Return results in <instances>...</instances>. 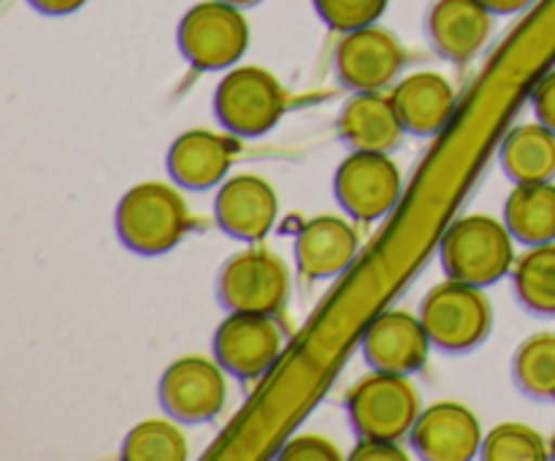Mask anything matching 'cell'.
Wrapping results in <instances>:
<instances>
[{
  "instance_id": "obj_1",
  "label": "cell",
  "mask_w": 555,
  "mask_h": 461,
  "mask_svg": "<svg viewBox=\"0 0 555 461\" xmlns=\"http://www.w3.org/2000/svg\"><path fill=\"white\" fill-rule=\"evenodd\" d=\"M114 226L130 253L157 258L182 244L193 220L188 201L173 184L139 182L119 199Z\"/></svg>"
},
{
  "instance_id": "obj_2",
  "label": "cell",
  "mask_w": 555,
  "mask_h": 461,
  "mask_svg": "<svg viewBox=\"0 0 555 461\" xmlns=\"http://www.w3.org/2000/svg\"><path fill=\"white\" fill-rule=\"evenodd\" d=\"M439 260L450 280L488 287L513 274L515 236L504 217L464 215L444 231L439 242Z\"/></svg>"
},
{
  "instance_id": "obj_3",
  "label": "cell",
  "mask_w": 555,
  "mask_h": 461,
  "mask_svg": "<svg viewBox=\"0 0 555 461\" xmlns=\"http://www.w3.org/2000/svg\"><path fill=\"white\" fill-rule=\"evenodd\" d=\"M421 320L434 347L442 353H469L491 336L493 304L486 287L444 280L426 293Z\"/></svg>"
},
{
  "instance_id": "obj_4",
  "label": "cell",
  "mask_w": 555,
  "mask_h": 461,
  "mask_svg": "<svg viewBox=\"0 0 555 461\" xmlns=\"http://www.w3.org/2000/svg\"><path fill=\"white\" fill-rule=\"evenodd\" d=\"M345 407L358 437L393 439V443L410 437L423 412L421 394L410 377L377 372V369L352 385Z\"/></svg>"
},
{
  "instance_id": "obj_5",
  "label": "cell",
  "mask_w": 555,
  "mask_h": 461,
  "mask_svg": "<svg viewBox=\"0 0 555 461\" xmlns=\"http://www.w3.org/2000/svg\"><path fill=\"white\" fill-rule=\"evenodd\" d=\"M287 108L280 79L260 65H233L215 90V114L222 130L258 139L276 128Z\"/></svg>"
},
{
  "instance_id": "obj_6",
  "label": "cell",
  "mask_w": 555,
  "mask_h": 461,
  "mask_svg": "<svg viewBox=\"0 0 555 461\" xmlns=\"http://www.w3.org/2000/svg\"><path fill=\"white\" fill-rule=\"evenodd\" d=\"M242 11L225 0L190 5L177 30L182 57L198 71H231L249 47V25Z\"/></svg>"
},
{
  "instance_id": "obj_7",
  "label": "cell",
  "mask_w": 555,
  "mask_h": 461,
  "mask_svg": "<svg viewBox=\"0 0 555 461\" xmlns=\"http://www.w3.org/2000/svg\"><path fill=\"white\" fill-rule=\"evenodd\" d=\"M217 302L228 312H255L280 318L291 302V271L266 247L231 255L217 271Z\"/></svg>"
},
{
  "instance_id": "obj_8",
  "label": "cell",
  "mask_w": 555,
  "mask_h": 461,
  "mask_svg": "<svg viewBox=\"0 0 555 461\" xmlns=\"http://www.w3.org/2000/svg\"><path fill=\"white\" fill-rule=\"evenodd\" d=\"M157 399L163 412L184 426L209 423L225 410L228 372L217 358L182 356L160 374Z\"/></svg>"
},
{
  "instance_id": "obj_9",
  "label": "cell",
  "mask_w": 555,
  "mask_h": 461,
  "mask_svg": "<svg viewBox=\"0 0 555 461\" xmlns=\"http://www.w3.org/2000/svg\"><path fill=\"white\" fill-rule=\"evenodd\" d=\"M401 190L404 179L388 152L352 150L336 168V201L358 222H377L390 215L401 201Z\"/></svg>"
},
{
  "instance_id": "obj_10",
  "label": "cell",
  "mask_w": 555,
  "mask_h": 461,
  "mask_svg": "<svg viewBox=\"0 0 555 461\" xmlns=\"http://www.w3.org/2000/svg\"><path fill=\"white\" fill-rule=\"evenodd\" d=\"M215 358L238 380H260L285 350V331L274 315L228 312L211 340Z\"/></svg>"
},
{
  "instance_id": "obj_11",
  "label": "cell",
  "mask_w": 555,
  "mask_h": 461,
  "mask_svg": "<svg viewBox=\"0 0 555 461\" xmlns=\"http://www.w3.org/2000/svg\"><path fill=\"white\" fill-rule=\"evenodd\" d=\"M406 63L404 47L377 25L345 33L336 47V76L350 92H379L399 79Z\"/></svg>"
},
{
  "instance_id": "obj_12",
  "label": "cell",
  "mask_w": 555,
  "mask_h": 461,
  "mask_svg": "<svg viewBox=\"0 0 555 461\" xmlns=\"http://www.w3.org/2000/svg\"><path fill=\"white\" fill-rule=\"evenodd\" d=\"M431 347L434 342L421 315L406 309H388L377 315L361 336V353L369 367L404 377H412L426 367Z\"/></svg>"
},
{
  "instance_id": "obj_13",
  "label": "cell",
  "mask_w": 555,
  "mask_h": 461,
  "mask_svg": "<svg viewBox=\"0 0 555 461\" xmlns=\"http://www.w3.org/2000/svg\"><path fill=\"white\" fill-rule=\"evenodd\" d=\"M238 141L242 139L228 133V130L225 133H217L209 128L184 130L168 146V177L177 188L198 190V193L220 188L228 179L238 150H242Z\"/></svg>"
},
{
  "instance_id": "obj_14",
  "label": "cell",
  "mask_w": 555,
  "mask_h": 461,
  "mask_svg": "<svg viewBox=\"0 0 555 461\" xmlns=\"http://www.w3.org/2000/svg\"><path fill=\"white\" fill-rule=\"evenodd\" d=\"M276 217H280V199L269 179L260 174H236L217 190L215 220L231 239L247 244L263 242Z\"/></svg>"
},
{
  "instance_id": "obj_15",
  "label": "cell",
  "mask_w": 555,
  "mask_h": 461,
  "mask_svg": "<svg viewBox=\"0 0 555 461\" xmlns=\"http://www.w3.org/2000/svg\"><path fill=\"white\" fill-rule=\"evenodd\" d=\"M482 423L461 401L426 407L412 426L410 443L426 461H472L482 450Z\"/></svg>"
},
{
  "instance_id": "obj_16",
  "label": "cell",
  "mask_w": 555,
  "mask_h": 461,
  "mask_svg": "<svg viewBox=\"0 0 555 461\" xmlns=\"http://www.w3.org/2000/svg\"><path fill=\"white\" fill-rule=\"evenodd\" d=\"M493 16L480 0H434L426 14V36L439 57L466 65L491 41Z\"/></svg>"
},
{
  "instance_id": "obj_17",
  "label": "cell",
  "mask_w": 555,
  "mask_h": 461,
  "mask_svg": "<svg viewBox=\"0 0 555 461\" xmlns=\"http://www.w3.org/2000/svg\"><path fill=\"white\" fill-rule=\"evenodd\" d=\"M361 236L347 217L318 215L296 233V266L307 280H334L356 260Z\"/></svg>"
},
{
  "instance_id": "obj_18",
  "label": "cell",
  "mask_w": 555,
  "mask_h": 461,
  "mask_svg": "<svg viewBox=\"0 0 555 461\" xmlns=\"http://www.w3.org/2000/svg\"><path fill=\"white\" fill-rule=\"evenodd\" d=\"M339 136L350 150L393 152L406 136L390 92H352L339 114Z\"/></svg>"
},
{
  "instance_id": "obj_19",
  "label": "cell",
  "mask_w": 555,
  "mask_h": 461,
  "mask_svg": "<svg viewBox=\"0 0 555 461\" xmlns=\"http://www.w3.org/2000/svg\"><path fill=\"white\" fill-rule=\"evenodd\" d=\"M406 133L434 139L450 125L455 114V87L434 71L404 76L390 90Z\"/></svg>"
},
{
  "instance_id": "obj_20",
  "label": "cell",
  "mask_w": 555,
  "mask_h": 461,
  "mask_svg": "<svg viewBox=\"0 0 555 461\" xmlns=\"http://www.w3.org/2000/svg\"><path fill=\"white\" fill-rule=\"evenodd\" d=\"M504 174L515 184L553 182L555 179V130L537 123L515 125L499 152Z\"/></svg>"
},
{
  "instance_id": "obj_21",
  "label": "cell",
  "mask_w": 555,
  "mask_h": 461,
  "mask_svg": "<svg viewBox=\"0 0 555 461\" xmlns=\"http://www.w3.org/2000/svg\"><path fill=\"white\" fill-rule=\"evenodd\" d=\"M504 222L526 247L555 242V184H515L504 201Z\"/></svg>"
},
{
  "instance_id": "obj_22",
  "label": "cell",
  "mask_w": 555,
  "mask_h": 461,
  "mask_svg": "<svg viewBox=\"0 0 555 461\" xmlns=\"http://www.w3.org/2000/svg\"><path fill=\"white\" fill-rule=\"evenodd\" d=\"M520 307L540 318H555V242L534 244L513 266Z\"/></svg>"
},
{
  "instance_id": "obj_23",
  "label": "cell",
  "mask_w": 555,
  "mask_h": 461,
  "mask_svg": "<svg viewBox=\"0 0 555 461\" xmlns=\"http://www.w3.org/2000/svg\"><path fill=\"white\" fill-rule=\"evenodd\" d=\"M513 380L529 399L555 401V331L520 342L513 356Z\"/></svg>"
},
{
  "instance_id": "obj_24",
  "label": "cell",
  "mask_w": 555,
  "mask_h": 461,
  "mask_svg": "<svg viewBox=\"0 0 555 461\" xmlns=\"http://www.w3.org/2000/svg\"><path fill=\"white\" fill-rule=\"evenodd\" d=\"M119 456L125 461H184L190 456V445L179 421L171 415L146 418L125 434Z\"/></svg>"
},
{
  "instance_id": "obj_25",
  "label": "cell",
  "mask_w": 555,
  "mask_h": 461,
  "mask_svg": "<svg viewBox=\"0 0 555 461\" xmlns=\"http://www.w3.org/2000/svg\"><path fill=\"white\" fill-rule=\"evenodd\" d=\"M480 459L486 461H545L551 459V443L526 423H502L482 439Z\"/></svg>"
},
{
  "instance_id": "obj_26",
  "label": "cell",
  "mask_w": 555,
  "mask_h": 461,
  "mask_svg": "<svg viewBox=\"0 0 555 461\" xmlns=\"http://www.w3.org/2000/svg\"><path fill=\"white\" fill-rule=\"evenodd\" d=\"M320 20L336 33H352L361 27L377 25L379 16L388 11L390 0H312Z\"/></svg>"
},
{
  "instance_id": "obj_27",
  "label": "cell",
  "mask_w": 555,
  "mask_h": 461,
  "mask_svg": "<svg viewBox=\"0 0 555 461\" xmlns=\"http://www.w3.org/2000/svg\"><path fill=\"white\" fill-rule=\"evenodd\" d=\"M282 461H339L341 453L334 439L323 434H296L287 439L285 448L280 450Z\"/></svg>"
},
{
  "instance_id": "obj_28",
  "label": "cell",
  "mask_w": 555,
  "mask_h": 461,
  "mask_svg": "<svg viewBox=\"0 0 555 461\" xmlns=\"http://www.w3.org/2000/svg\"><path fill=\"white\" fill-rule=\"evenodd\" d=\"M352 461H406L410 456L393 439H361L350 453Z\"/></svg>"
},
{
  "instance_id": "obj_29",
  "label": "cell",
  "mask_w": 555,
  "mask_h": 461,
  "mask_svg": "<svg viewBox=\"0 0 555 461\" xmlns=\"http://www.w3.org/2000/svg\"><path fill=\"white\" fill-rule=\"evenodd\" d=\"M531 106H534L537 119L555 130V71L537 81L534 92H531Z\"/></svg>"
},
{
  "instance_id": "obj_30",
  "label": "cell",
  "mask_w": 555,
  "mask_h": 461,
  "mask_svg": "<svg viewBox=\"0 0 555 461\" xmlns=\"http://www.w3.org/2000/svg\"><path fill=\"white\" fill-rule=\"evenodd\" d=\"M27 3L43 16H68L76 14L81 5H87V0H27Z\"/></svg>"
},
{
  "instance_id": "obj_31",
  "label": "cell",
  "mask_w": 555,
  "mask_h": 461,
  "mask_svg": "<svg viewBox=\"0 0 555 461\" xmlns=\"http://www.w3.org/2000/svg\"><path fill=\"white\" fill-rule=\"evenodd\" d=\"M482 5L493 11L496 16H509V14H520L524 9H529L534 0H480Z\"/></svg>"
},
{
  "instance_id": "obj_32",
  "label": "cell",
  "mask_w": 555,
  "mask_h": 461,
  "mask_svg": "<svg viewBox=\"0 0 555 461\" xmlns=\"http://www.w3.org/2000/svg\"><path fill=\"white\" fill-rule=\"evenodd\" d=\"M225 3H233V5H238V9H249V5H258L260 0H225Z\"/></svg>"
},
{
  "instance_id": "obj_33",
  "label": "cell",
  "mask_w": 555,
  "mask_h": 461,
  "mask_svg": "<svg viewBox=\"0 0 555 461\" xmlns=\"http://www.w3.org/2000/svg\"><path fill=\"white\" fill-rule=\"evenodd\" d=\"M551 459H555V434H553V439H551Z\"/></svg>"
}]
</instances>
